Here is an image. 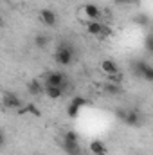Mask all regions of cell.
<instances>
[{"label": "cell", "mask_w": 153, "mask_h": 155, "mask_svg": "<svg viewBox=\"0 0 153 155\" xmlns=\"http://www.w3.org/2000/svg\"><path fill=\"white\" fill-rule=\"evenodd\" d=\"M81 11L85 13V20L90 22V20H99L101 18V9L96 5V4H85L81 7Z\"/></svg>", "instance_id": "obj_4"}, {"label": "cell", "mask_w": 153, "mask_h": 155, "mask_svg": "<svg viewBox=\"0 0 153 155\" xmlns=\"http://www.w3.org/2000/svg\"><path fill=\"white\" fill-rule=\"evenodd\" d=\"M72 58H74V49H72L70 45H65V43H61V45L56 49L54 60H56V63H58V65H61V67H67V65H70Z\"/></svg>", "instance_id": "obj_1"}, {"label": "cell", "mask_w": 153, "mask_h": 155, "mask_svg": "<svg viewBox=\"0 0 153 155\" xmlns=\"http://www.w3.org/2000/svg\"><path fill=\"white\" fill-rule=\"evenodd\" d=\"M99 67H101V71H103L106 76H110V74H117V72H119V65L115 63L114 60H103V61L99 63Z\"/></svg>", "instance_id": "obj_9"}, {"label": "cell", "mask_w": 153, "mask_h": 155, "mask_svg": "<svg viewBox=\"0 0 153 155\" xmlns=\"http://www.w3.org/2000/svg\"><path fill=\"white\" fill-rule=\"evenodd\" d=\"M67 114H69L70 117H76L77 114H79V107L74 105V103H70V105H69V108H67Z\"/></svg>", "instance_id": "obj_15"}, {"label": "cell", "mask_w": 153, "mask_h": 155, "mask_svg": "<svg viewBox=\"0 0 153 155\" xmlns=\"http://www.w3.org/2000/svg\"><path fill=\"white\" fill-rule=\"evenodd\" d=\"M88 150H90V153L92 155H106V144L101 141V139H94L92 143H90V146H88Z\"/></svg>", "instance_id": "obj_7"}, {"label": "cell", "mask_w": 153, "mask_h": 155, "mask_svg": "<svg viewBox=\"0 0 153 155\" xmlns=\"http://www.w3.org/2000/svg\"><path fill=\"white\" fill-rule=\"evenodd\" d=\"M34 45H36L38 49H45V47L49 45V38H47L45 35H36V36H34Z\"/></svg>", "instance_id": "obj_13"}, {"label": "cell", "mask_w": 153, "mask_h": 155, "mask_svg": "<svg viewBox=\"0 0 153 155\" xmlns=\"http://www.w3.org/2000/svg\"><path fill=\"white\" fill-rule=\"evenodd\" d=\"M124 123H126V124H130V126H139V124L142 123V116H141V112H139L137 108H130Z\"/></svg>", "instance_id": "obj_8"}, {"label": "cell", "mask_w": 153, "mask_h": 155, "mask_svg": "<svg viewBox=\"0 0 153 155\" xmlns=\"http://www.w3.org/2000/svg\"><path fill=\"white\" fill-rule=\"evenodd\" d=\"M106 81H112V83H122V74L121 72H117V74H110V76H106Z\"/></svg>", "instance_id": "obj_14"}, {"label": "cell", "mask_w": 153, "mask_h": 155, "mask_svg": "<svg viewBox=\"0 0 153 155\" xmlns=\"http://www.w3.org/2000/svg\"><path fill=\"white\" fill-rule=\"evenodd\" d=\"M137 24H144V25H146V24H148V16H139V18H137Z\"/></svg>", "instance_id": "obj_21"}, {"label": "cell", "mask_w": 153, "mask_h": 155, "mask_svg": "<svg viewBox=\"0 0 153 155\" xmlns=\"http://www.w3.org/2000/svg\"><path fill=\"white\" fill-rule=\"evenodd\" d=\"M132 67H133V72L139 78H142L144 81L153 83V67L150 63H146V61H142V60H137V61L132 63Z\"/></svg>", "instance_id": "obj_2"}, {"label": "cell", "mask_w": 153, "mask_h": 155, "mask_svg": "<svg viewBox=\"0 0 153 155\" xmlns=\"http://www.w3.org/2000/svg\"><path fill=\"white\" fill-rule=\"evenodd\" d=\"M126 116H128V110H126V108H117V110H115V117H117V119L126 121Z\"/></svg>", "instance_id": "obj_16"}, {"label": "cell", "mask_w": 153, "mask_h": 155, "mask_svg": "<svg viewBox=\"0 0 153 155\" xmlns=\"http://www.w3.org/2000/svg\"><path fill=\"white\" fill-rule=\"evenodd\" d=\"M63 92H65L63 87H45V96L50 99H60L63 96Z\"/></svg>", "instance_id": "obj_10"}, {"label": "cell", "mask_w": 153, "mask_h": 155, "mask_svg": "<svg viewBox=\"0 0 153 155\" xmlns=\"http://www.w3.org/2000/svg\"><path fill=\"white\" fill-rule=\"evenodd\" d=\"M70 103H74V105H77V107L81 108V107H85V105H86V99H85V97H81V96H76V97H72V101H70Z\"/></svg>", "instance_id": "obj_17"}, {"label": "cell", "mask_w": 153, "mask_h": 155, "mask_svg": "<svg viewBox=\"0 0 153 155\" xmlns=\"http://www.w3.org/2000/svg\"><path fill=\"white\" fill-rule=\"evenodd\" d=\"M40 22H43L47 27H54L58 24V16L52 9H41L40 11Z\"/></svg>", "instance_id": "obj_5"}, {"label": "cell", "mask_w": 153, "mask_h": 155, "mask_svg": "<svg viewBox=\"0 0 153 155\" xmlns=\"http://www.w3.org/2000/svg\"><path fill=\"white\" fill-rule=\"evenodd\" d=\"M103 90H105L108 96H119V94L122 92L121 85H119V83H112V81H106L105 87H103Z\"/></svg>", "instance_id": "obj_11"}, {"label": "cell", "mask_w": 153, "mask_h": 155, "mask_svg": "<svg viewBox=\"0 0 153 155\" xmlns=\"http://www.w3.org/2000/svg\"><path fill=\"white\" fill-rule=\"evenodd\" d=\"M65 141H77V134L76 132H67L65 134Z\"/></svg>", "instance_id": "obj_19"}, {"label": "cell", "mask_w": 153, "mask_h": 155, "mask_svg": "<svg viewBox=\"0 0 153 155\" xmlns=\"http://www.w3.org/2000/svg\"><path fill=\"white\" fill-rule=\"evenodd\" d=\"M130 2H133V0H114L115 5H124V4H130Z\"/></svg>", "instance_id": "obj_20"}, {"label": "cell", "mask_w": 153, "mask_h": 155, "mask_svg": "<svg viewBox=\"0 0 153 155\" xmlns=\"http://www.w3.org/2000/svg\"><path fill=\"white\" fill-rule=\"evenodd\" d=\"M4 107L5 108H13V110H18L22 107V99L18 96H15L13 92H5L4 94Z\"/></svg>", "instance_id": "obj_6"}, {"label": "cell", "mask_w": 153, "mask_h": 155, "mask_svg": "<svg viewBox=\"0 0 153 155\" xmlns=\"http://www.w3.org/2000/svg\"><path fill=\"white\" fill-rule=\"evenodd\" d=\"M45 87H67V76L63 74V72H58V71H54V72H49L47 76H45Z\"/></svg>", "instance_id": "obj_3"}, {"label": "cell", "mask_w": 153, "mask_h": 155, "mask_svg": "<svg viewBox=\"0 0 153 155\" xmlns=\"http://www.w3.org/2000/svg\"><path fill=\"white\" fill-rule=\"evenodd\" d=\"M27 88H29V92H31L33 96H38V94H41V92H45V87L40 83L38 79H33V81L27 85Z\"/></svg>", "instance_id": "obj_12"}, {"label": "cell", "mask_w": 153, "mask_h": 155, "mask_svg": "<svg viewBox=\"0 0 153 155\" xmlns=\"http://www.w3.org/2000/svg\"><path fill=\"white\" fill-rule=\"evenodd\" d=\"M146 49L153 54V35H150V36L146 38Z\"/></svg>", "instance_id": "obj_18"}]
</instances>
